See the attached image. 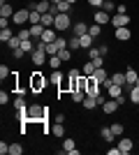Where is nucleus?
<instances>
[{
    "instance_id": "obj_1",
    "label": "nucleus",
    "mask_w": 139,
    "mask_h": 155,
    "mask_svg": "<svg viewBox=\"0 0 139 155\" xmlns=\"http://www.w3.org/2000/svg\"><path fill=\"white\" fill-rule=\"evenodd\" d=\"M46 84H49V79H46L42 72H35L33 77H30V91L33 93H42L46 88Z\"/></svg>"
},
{
    "instance_id": "obj_2",
    "label": "nucleus",
    "mask_w": 139,
    "mask_h": 155,
    "mask_svg": "<svg viewBox=\"0 0 139 155\" xmlns=\"http://www.w3.org/2000/svg\"><path fill=\"white\" fill-rule=\"evenodd\" d=\"M53 28L58 32L67 30V28H72V21H70V14H56V23H53Z\"/></svg>"
},
{
    "instance_id": "obj_3",
    "label": "nucleus",
    "mask_w": 139,
    "mask_h": 155,
    "mask_svg": "<svg viewBox=\"0 0 139 155\" xmlns=\"http://www.w3.org/2000/svg\"><path fill=\"white\" fill-rule=\"evenodd\" d=\"M44 111L40 104H33V107H28V120L33 123V120H44Z\"/></svg>"
},
{
    "instance_id": "obj_4",
    "label": "nucleus",
    "mask_w": 139,
    "mask_h": 155,
    "mask_svg": "<svg viewBox=\"0 0 139 155\" xmlns=\"http://www.w3.org/2000/svg\"><path fill=\"white\" fill-rule=\"evenodd\" d=\"M28 19H30V9H16L12 16L14 23H19V26H23V23H28Z\"/></svg>"
},
{
    "instance_id": "obj_5",
    "label": "nucleus",
    "mask_w": 139,
    "mask_h": 155,
    "mask_svg": "<svg viewBox=\"0 0 139 155\" xmlns=\"http://www.w3.org/2000/svg\"><path fill=\"white\" fill-rule=\"evenodd\" d=\"M111 26L114 28H125V26H130V16H127V14H116V16H111Z\"/></svg>"
},
{
    "instance_id": "obj_6",
    "label": "nucleus",
    "mask_w": 139,
    "mask_h": 155,
    "mask_svg": "<svg viewBox=\"0 0 139 155\" xmlns=\"http://www.w3.org/2000/svg\"><path fill=\"white\" fill-rule=\"evenodd\" d=\"M93 21H95V23H100V26H104V23H109V21H111V14L104 12V9H98V12H95V16H93Z\"/></svg>"
},
{
    "instance_id": "obj_7",
    "label": "nucleus",
    "mask_w": 139,
    "mask_h": 155,
    "mask_svg": "<svg viewBox=\"0 0 139 155\" xmlns=\"http://www.w3.org/2000/svg\"><path fill=\"white\" fill-rule=\"evenodd\" d=\"M125 79H127V84H125V86H137L139 70H134V67H127V70H125Z\"/></svg>"
},
{
    "instance_id": "obj_8",
    "label": "nucleus",
    "mask_w": 139,
    "mask_h": 155,
    "mask_svg": "<svg viewBox=\"0 0 139 155\" xmlns=\"http://www.w3.org/2000/svg\"><path fill=\"white\" fill-rule=\"evenodd\" d=\"M132 146H134V141H132V139H127V137H123V139L118 141V148H121V153H123V155L130 153V150H132Z\"/></svg>"
},
{
    "instance_id": "obj_9",
    "label": "nucleus",
    "mask_w": 139,
    "mask_h": 155,
    "mask_svg": "<svg viewBox=\"0 0 139 155\" xmlns=\"http://www.w3.org/2000/svg\"><path fill=\"white\" fill-rule=\"evenodd\" d=\"M56 32H58L56 28H46L44 35H42V42H44V44H51V42H56V39H58V37H56Z\"/></svg>"
},
{
    "instance_id": "obj_10",
    "label": "nucleus",
    "mask_w": 139,
    "mask_h": 155,
    "mask_svg": "<svg viewBox=\"0 0 139 155\" xmlns=\"http://www.w3.org/2000/svg\"><path fill=\"white\" fill-rule=\"evenodd\" d=\"M132 37V32H130V28H116V39H121V42H127V39Z\"/></svg>"
},
{
    "instance_id": "obj_11",
    "label": "nucleus",
    "mask_w": 139,
    "mask_h": 155,
    "mask_svg": "<svg viewBox=\"0 0 139 155\" xmlns=\"http://www.w3.org/2000/svg\"><path fill=\"white\" fill-rule=\"evenodd\" d=\"M118 107H121V104H118V102H116V100L111 97V100H107V102L102 104V111H104V114H114V111L118 109Z\"/></svg>"
},
{
    "instance_id": "obj_12",
    "label": "nucleus",
    "mask_w": 139,
    "mask_h": 155,
    "mask_svg": "<svg viewBox=\"0 0 139 155\" xmlns=\"http://www.w3.org/2000/svg\"><path fill=\"white\" fill-rule=\"evenodd\" d=\"M0 16H5V19H12V16H14L12 5H9V2H5V0H2V5H0Z\"/></svg>"
},
{
    "instance_id": "obj_13",
    "label": "nucleus",
    "mask_w": 139,
    "mask_h": 155,
    "mask_svg": "<svg viewBox=\"0 0 139 155\" xmlns=\"http://www.w3.org/2000/svg\"><path fill=\"white\" fill-rule=\"evenodd\" d=\"M100 137H102V141H107V143H111L114 139H116V134L111 132V127H102L100 130Z\"/></svg>"
},
{
    "instance_id": "obj_14",
    "label": "nucleus",
    "mask_w": 139,
    "mask_h": 155,
    "mask_svg": "<svg viewBox=\"0 0 139 155\" xmlns=\"http://www.w3.org/2000/svg\"><path fill=\"white\" fill-rule=\"evenodd\" d=\"M53 23H56V14H51V12L42 14V26L44 28H53Z\"/></svg>"
},
{
    "instance_id": "obj_15",
    "label": "nucleus",
    "mask_w": 139,
    "mask_h": 155,
    "mask_svg": "<svg viewBox=\"0 0 139 155\" xmlns=\"http://www.w3.org/2000/svg\"><path fill=\"white\" fill-rule=\"evenodd\" d=\"M81 104H84V109H88V111H93L95 107H100V104H98V97H91V95L84 97V102H81Z\"/></svg>"
},
{
    "instance_id": "obj_16",
    "label": "nucleus",
    "mask_w": 139,
    "mask_h": 155,
    "mask_svg": "<svg viewBox=\"0 0 139 155\" xmlns=\"http://www.w3.org/2000/svg\"><path fill=\"white\" fill-rule=\"evenodd\" d=\"M70 93H72V102H77V104H81L84 97H86V91H84V88H74V91H70Z\"/></svg>"
},
{
    "instance_id": "obj_17",
    "label": "nucleus",
    "mask_w": 139,
    "mask_h": 155,
    "mask_svg": "<svg viewBox=\"0 0 139 155\" xmlns=\"http://www.w3.org/2000/svg\"><path fill=\"white\" fill-rule=\"evenodd\" d=\"M49 84H53V86H58V88H60V84H63V72L53 70L51 77H49Z\"/></svg>"
},
{
    "instance_id": "obj_18",
    "label": "nucleus",
    "mask_w": 139,
    "mask_h": 155,
    "mask_svg": "<svg viewBox=\"0 0 139 155\" xmlns=\"http://www.w3.org/2000/svg\"><path fill=\"white\" fill-rule=\"evenodd\" d=\"M93 39H95V37H91L88 32H86V35H81V37H79L81 49H86V51H88V49H93Z\"/></svg>"
},
{
    "instance_id": "obj_19",
    "label": "nucleus",
    "mask_w": 139,
    "mask_h": 155,
    "mask_svg": "<svg viewBox=\"0 0 139 155\" xmlns=\"http://www.w3.org/2000/svg\"><path fill=\"white\" fill-rule=\"evenodd\" d=\"M35 9L42 14H46L49 9H51V0H40V2H35Z\"/></svg>"
},
{
    "instance_id": "obj_20",
    "label": "nucleus",
    "mask_w": 139,
    "mask_h": 155,
    "mask_svg": "<svg viewBox=\"0 0 139 155\" xmlns=\"http://www.w3.org/2000/svg\"><path fill=\"white\" fill-rule=\"evenodd\" d=\"M86 32H88V26L84 23V21H77V23H74V35H77V37L86 35Z\"/></svg>"
},
{
    "instance_id": "obj_21",
    "label": "nucleus",
    "mask_w": 139,
    "mask_h": 155,
    "mask_svg": "<svg viewBox=\"0 0 139 155\" xmlns=\"http://www.w3.org/2000/svg\"><path fill=\"white\" fill-rule=\"evenodd\" d=\"M95 70H98V67H95V63H93V60H88V63L84 65V67H81L84 77H93V74H95Z\"/></svg>"
},
{
    "instance_id": "obj_22",
    "label": "nucleus",
    "mask_w": 139,
    "mask_h": 155,
    "mask_svg": "<svg viewBox=\"0 0 139 155\" xmlns=\"http://www.w3.org/2000/svg\"><path fill=\"white\" fill-rule=\"evenodd\" d=\"M107 77H109V74H107V70H104V67H98V70H95V74H93V79H95V81H98L100 86H102V81H104Z\"/></svg>"
},
{
    "instance_id": "obj_23",
    "label": "nucleus",
    "mask_w": 139,
    "mask_h": 155,
    "mask_svg": "<svg viewBox=\"0 0 139 155\" xmlns=\"http://www.w3.org/2000/svg\"><path fill=\"white\" fill-rule=\"evenodd\" d=\"M53 5V2H51ZM56 7H58V14H70V9H72V5L67 2V0H60V2H56Z\"/></svg>"
},
{
    "instance_id": "obj_24",
    "label": "nucleus",
    "mask_w": 139,
    "mask_h": 155,
    "mask_svg": "<svg viewBox=\"0 0 139 155\" xmlns=\"http://www.w3.org/2000/svg\"><path fill=\"white\" fill-rule=\"evenodd\" d=\"M123 93H125V91H123V86H116V84H114L111 88L107 91V95H109V97H114V100H116V97H118V95H123Z\"/></svg>"
},
{
    "instance_id": "obj_25",
    "label": "nucleus",
    "mask_w": 139,
    "mask_h": 155,
    "mask_svg": "<svg viewBox=\"0 0 139 155\" xmlns=\"http://www.w3.org/2000/svg\"><path fill=\"white\" fill-rule=\"evenodd\" d=\"M28 23H30V26H35V23H42V12H37V9H30V19H28Z\"/></svg>"
},
{
    "instance_id": "obj_26",
    "label": "nucleus",
    "mask_w": 139,
    "mask_h": 155,
    "mask_svg": "<svg viewBox=\"0 0 139 155\" xmlns=\"http://www.w3.org/2000/svg\"><path fill=\"white\" fill-rule=\"evenodd\" d=\"M51 134L53 137H65V127H63V123H53L51 125Z\"/></svg>"
},
{
    "instance_id": "obj_27",
    "label": "nucleus",
    "mask_w": 139,
    "mask_h": 155,
    "mask_svg": "<svg viewBox=\"0 0 139 155\" xmlns=\"http://www.w3.org/2000/svg\"><path fill=\"white\" fill-rule=\"evenodd\" d=\"M44 30H46V28L42 26V23H35V26H30V32H33V37H40V39H42Z\"/></svg>"
},
{
    "instance_id": "obj_28",
    "label": "nucleus",
    "mask_w": 139,
    "mask_h": 155,
    "mask_svg": "<svg viewBox=\"0 0 139 155\" xmlns=\"http://www.w3.org/2000/svg\"><path fill=\"white\" fill-rule=\"evenodd\" d=\"M111 79H114V84H116V86H125V84H127L125 72H123V74H121V72H116V74H111Z\"/></svg>"
},
{
    "instance_id": "obj_29",
    "label": "nucleus",
    "mask_w": 139,
    "mask_h": 155,
    "mask_svg": "<svg viewBox=\"0 0 139 155\" xmlns=\"http://www.w3.org/2000/svg\"><path fill=\"white\" fill-rule=\"evenodd\" d=\"M14 109H19V111H28V104H26V100H23V95H19L16 100H14Z\"/></svg>"
},
{
    "instance_id": "obj_30",
    "label": "nucleus",
    "mask_w": 139,
    "mask_h": 155,
    "mask_svg": "<svg viewBox=\"0 0 139 155\" xmlns=\"http://www.w3.org/2000/svg\"><path fill=\"white\" fill-rule=\"evenodd\" d=\"M12 37H14V35H12V30H9V28H0V42H2V44H5V42H9Z\"/></svg>"
},
{
    "instance_id": "obj_31",
    "label": "nucleus",
    "mask_w": 139,
    "mask_h": 155,
    "mask_svg": "<svg viewBox=\"0 0 139 155\" xmlns=\"http://www.w3.org/2000/svg\"><path fill=\"white\" fill-rule=\"evenodd\" d=\"M67 49H70V51H77V49H81V42H79V37H77V35H74L72 39H67Z\"/></svg>"
},
{
    "instance_id": "obj_32",
    "label": "nucleus",
    "mask_w": 139,
    "mask_h": 155,
    "mask_svg": "<svg viewBox=\"0 0 139 155\" xmlns=\"http://www.w3.org/2000/svg\"><path fill=\"white\" fill-rule=\"evenodd\" d=\"M100 32H102V26H100V23L88 26V35H91V37H100Z\"/></svg>"
},
{
    "instance_id": "obj_33",
    "label": "nucleus",
    "mask_w": 139,
    "mask_h": 155,
    "mask_svg": "<svg viewBox=\"0 0 139 155\" xmlns=\"http://www.w3.org/2000/svg\"><path fill=\"white\" fill-rule=\"evenodd\" d=\"M21 42H23V39H21L19 35H14V37L9 39V42H7V46H9V49L14 51V49H19V46H21Z\"/></svg>"
},
{
    "instance_id": "obj_34",
    "label": "nucleus",
    "mask_w": 139,
    "mask_h": 155,
    "mask_svg": "<svg viewBox=\"0 0 139 155\" xmlns=\"http://www.w3.org/2000/svg\"><path fill=\"white\" fill-rule=\"evenodd\" d=\"M46 63H49V67H51V70H58L63 60H60V56H51V58L46 60Z\"/></svg>"
},
{
    "instance_id": "obj_35",
    "label": "nucleus",
    "mask_w": 139,
    "mask_h": 155,
    "mask_svg": "<svg viewBox=\"0 0 139 155\" xmlns=\"http://www.w3.org/2000/svg\"><path fill=\"white\" fill-rule=\"evenodd\" d=\"M111 127V132L116 137H123V132H125V127H123V123H114V125H109Z\"/></svg>"
},
{
    "instance_id": "obj_36",
    "label": "nucleus",
    "mask_w": 139,
    "mask_h": 155,
    "mask_svg": "<svg viewBox=\"0 0 139 155\" xmlns=\"http://www.w3.org/2000/svg\"><path fill=\"white\" fill-rule=\"evenodd\" d=\"M21 153H23L21 143H9V155H21Z\"/></svg>"
},
{
    "instance_id": "obj_37",
    "label": "nucleus",
    "mask_w": 139,
    "mask_h": 155,
    "mask_svg": "<svg viewBox=\"0 0 139 155\" xmlns=\"http://www.w3.org/2000/svg\"><path fill=\"white\" fill-rule=\"evenodd\" d=\"M21 49H23L26 53H33V51H35V46H33V42H30V39H23V42H21Z\"/></svg>"
},
{
    "instance_id": "obj_38",
    "label": "nucleus",
    "mask_w": 139,
    "mask_h": 155,
    "mask_svg": "<svg viewBox=\"0 0 139 155\" xmlns=\"http://www.w3.org/2000/svg\"><path fill=\"white\" fill-rule=\"evenodd\" d=\"M58 44H56V42H51V44H46V53H49V56H58Z\"/></svg>"
},
{
    "instance_id": "obj_39",
    "label": "nucleus",
    "mask_w": 139,
    "mask_h": 155,
    "mask_svg": "<svg viewBox=\"0 0 139 155\" xmlns=\"http://www.w3.org/2000/svg\"><path fill=\"white\" fill-rule=\"evenodd\" d=\"M130 102H132V104H139V86H134L132 91H130Z\"/></svg>"
},
{
    "instance_id": "obj_40",
    "label": "nucleus",
    "mask_w": 139,
    "mask_h": 155,
    "mask_svg": "<svg viewBox=\"0 0 139 155\" xmlns=\"http://www.w3.org/2000/svg\"><path fill=\"white\" fill-rule=\"evenodd\" d=\"M100 9H104V12H109V14H111L114 9H116V5H114L111 0H104V2H102V7H100Z\"/></svg>"
},
{
    "instance_id": "obj_41",
    "label": "nucleus",
    "mask_w": 139,
    "mask_h": 155,
    "mask_svg": "<svg viewBox=\"0 0 139 155\" xmlns=\"http://www.w3.org/2000/svg\"><path fill=\"white\" fill-rule=\"evenodd\" d=\"M63 150H65V153L74 150V139H65V141H63Z\"/></svg>"
},
{
    "instance_id": "obj_42",
    "label": "nucleus",
    "mask_w": 139,
    "mask_h": 155,
    "mask_svg": "<svg viewBox=\"0 0 139 155\" xmlns=\"http://www.w3.org/2000/svg\"><path fill=\"white\" fill-rule=\"evenodd\" d=\"M9 74H12V72H9V67H7V65H0V79L5 81V79L9 77Z\"/></svg>"
},
{
    "instance_id": "obj_43",
    "label": "nucleus",
    "mask_w": 139,
    "mask_h": 155,
    "mask_svg": "<svg viewBox=\"0 0 139 155\" xmlns=\"http://www.w3.org/2000/svg\"><path fill=\"white\" fill-rule=\"evenodd\" d=\"M19 37H21V39H30V37H33V32H30V28H21Z\"/></svg>"
},
{
    "instance_id": "obj_44",
    "label": "nucleus",
    "mask_w": 139,
    "mask_h": 155,
    "mask_svg": "<svg viewBox=\"0 0 139 155\" xmlns=\"http://www.w3.org/2000/svg\"><path fill=\"white\" fill-rule=\"evenodd\" d=\"M58 56H60V60L65 63V60H70V58H72V51H70V49H63V51H60Z\"/></svg>"
},
{
    "instance_id": "obj_45",
    "label": "nucleus",
    "mask_w": 139,
    "mask_h": 155,
    "mask_svg": "<svg viewBox=\"0 0 139 155\" xmlns=\"http://www.w3.org/2000/svg\"><path fill=\"white\" fill-rule=\"evenodd\" d=\"M56 44H58V49L63 51V49H67V39H65V37H58V39H56ZM60 51H58V53H60Z\"/></svg>"
},
{
    "instance_id": "obj_46",
    "label": "nucleus",
    "mask_w": 139,
    "mask_h": 155,
    "mask_svg": "<svg viewBox=\"0 0 139 155\" xmlns=\"http://www.w3.org/2000/svg\"><path fill=\"white\" fill-rule=\"evenodd\" d=\"M23 53H26V51H23V49L19 46V49H14V51H12V56H14L16 60H19V58H23Z\"/></svg>"
},
{
    "instance_id": "obj_47",
    "label": "nucleus",
    "mask_w": 139,
    "mask_h": 155,
    "mask_svg": "<svg viewBox=\"0 0 139 155\" xmlns=\"http://www.w3.org/2000/svg\"><path fill=\"white\" fill-rule=\"evenodd\" d=\"M7 153H9V143L0 141V155H7Z\"/></svg>"
},
{
    "instance_id": "obj_48",
    "label": "nucleus",
    "mask_w": 139,
    "mask_h": 155,
    "mask_svg": "<svg viewBox=\"0 0 139 155\" xmlns=\"http://www.w3.org/2000/svg\"><path fill=\"white\" fill-rule=\"evenodd\" d=\"M7 102H9V95H7V93L2 91V93H0V104H2V107H5Z\"/></svg>"
},
{
    "instance_id": "obj_49",
    "label": "nucleus",
    "mask_w": 139,
    "mask_h": 155,
    "mask_svg": "<svg viewBox=\"0 0 139 155\" xmlns=\"http://www.w3.org/2000/svg\"><path fill=\"white\" fill-rule=\"evenodd\" d=\"M93 63H95V67H104V58H102V56L93 58Z\"/></svg>"
},
{
    "instance_id": "obj_50",
    "label": "nucleus",
    "mask_w": 139,
    "mask_h": 155,
    "mask_svg": "<svg viewBox=\"0 0 139 155\" xmlns=\"http://www.w3.org/2000/svg\"><path fill=\"white\" fill-rule=\"evenodd\" d=\"M98 56H100V51H98V49H88V58H98Z\"/></svg>"
},
{
    "instance_id": "obj_51",
    "label": "nucleus",
    "mask_w": 139,
    "mask_h": 155,
    "mask_svg": "<svg viewBox=\"0 0 139 155\" xmlns=\"http://www.w3.org/2000/svg\"><path fill=\"white\" fill-rule=\"evenodd\" d=\"M9 21H12V19H5V16H0V28H9Z\"/></svg>"
},
{
    "instance_id": "obj_52",
    "label": "nucleus",
    "mask_w": 139,
    "mask_h": 155,
    "mask_svg": "<svg viewBox=\"0 0 139 155\" xmlns=\"http://www.w3.org/2000/svg\"><path fill=\"white\" fill-rule=\"evenodd\" d=\"M53 123H65V114H58V116L53 118Z\"/></svg>"
},
{
    "instance_id": "obj_53",
    "label": "nucleus",
    "mask_w": 139,
    "mask_h": 155,
    "mask_svg": "<svg viewBox=\"0 0 139 155\" xmlns=\"http://www.w3.org/2000/svg\"><path fill=\"white\" fill-rule=\"evenodd\" d=\"M102 2L104 0H88V5H93V7H102Z\"/></svg>"
},
{
    "instance_id": "obj_54",
    "label": "nucleus",
    "mask_w": 139,
    "mask_h": 155,
    "mask_svg": "<svg viewBox=\"0 0 139 155\" xmlns=\"http://www.w3.org/2000/svg\"><path fill=\"white\" fill-rule=\"evenodd\" d=\"M109 155H123V153H121V148L116 146V148H109Z\"/></svg>"
},
{
    "instance_id": "obj_55",
    "label": "nucleus",
    "mask_w": 139,
    "mask_h": 155,
    "mask_svg": "<svg viewBox=\"0 0 139 155\" xmlns=\"http://www.w3.org/2000/svg\"><path fill=\"white\" fill-rule=\"evenodd\" d=\"M98 51H100V56H104V53L109 51V46H107V44H102V46H100V49H98Z\"/></svg>"
},
{
    "instance_id": "obj_56",
    "label": "nucleus",
    "mask_w": 139,
    "mask_h": 155,
    "mask_svg": "<svg viewBox=\"0 0 139 155\" xmlns=\"http://www.w3.org/2000/svg\"><path fill=\"white\" fill-rule=\"evenodd\" d=\"M116 12H118V14H125L127 7H125V5H118V7H116Z\"/></svg>"
},
{
    "instance_id": "obj_57",
    "label": "nucleus",
    "mask_w": 139,
    "mask_h": 155,
    "mask_svg": "<svg viewBox=\"0 0 139 155\" xmlns=\"http://www.w3.org/2000/svg\"><path fill=\"white\" fill-rule=\"evenodd\" d=\"M67 2H70V5H74V2H77V0H67Z\"/></svg>"
},
{
    "instance_id": "obj_58",
    "label": "nucleus",
    "mask_w": 139,
    "mask_h": 155,
    "mask_svg": "<svg viewBox=\"0 0 139 155\" xmlns=\"http://www.w3.org/2000/svg\"><path fill=\"white\" fill-rule=\"evenodd\" d=\"M51 2H53V5H56V2H60V0H51Z\"/></svg>"
},
{
    "instance_id": "obj_59",
    "label": "nucleus",
    "mask_w": 139,
    "mask_h": 155,
    "mask_svg": "<svg viewBox=\"0 0 139 155\" xmlns=\"http://www.w3.org/2000/svg\"><path fill=\"white\" fill-rule=\"evenodd\" d=\"M137 86H139V79H137Z\"/></svg>"
},
{
    "instance_id": "obj_60",
    "label": "nucleus",
    "mask_w": 139,
    "mask_h": 155,
    "mask_svg": "<svg viewBox=\"0 0 139 155\" xmlns=\"http://www.w3.org/2000/svg\"><path fill=\"white\" fill-rule=\"evenodd\" d=\"M137 70H139V67H137Z\"/></svg>"
}]
</instances>
